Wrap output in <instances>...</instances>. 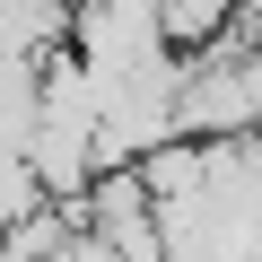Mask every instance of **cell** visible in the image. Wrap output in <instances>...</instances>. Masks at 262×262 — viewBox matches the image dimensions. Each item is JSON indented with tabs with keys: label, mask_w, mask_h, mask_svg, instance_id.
<instances>
[{
	"label": "cell",
	"mask_w": 262,
	"mask_h": 262,
	"mask_svg": "<svg viewBox=\"0 0 262 262\" xmlns=\"http://www.w3.org/2000/svg\"><path fill=\"white\" fill-rule=\"evenodd\" d=\"M158 35H166V53H201V44L236 35V0H158Z\"/></svg>",
	"instance_id": "1"
}]
</instances>
